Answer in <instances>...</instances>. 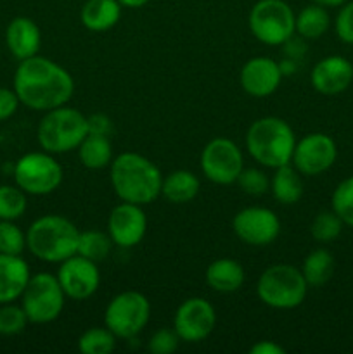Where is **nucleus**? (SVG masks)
<instances>
[{"mask_svg":"<svg viewBox=\"0 0 353 354\" xmlns=\"http://www.w3.org/2000/svg\"><path fill=\"white\" fill-rule=\"evenodd\" d=\"M14 92L19 102L33 111H47L66 106L75 93V80L61 64L48 57L33 55L17 66Z\"/></svg>","mask_w":353,"mask_h":354,"instance_id":"f257e3e1","label":"nucleus"},{"mask_svg":"<svg viewBox=\"0 0 353 354\" xmlns=\"http://www.w3.org/2000/svg\"><path fill=\"white\" fill-rule=\"evenodd\" d=\"M111 185L123 203L145 206L161 196L163 175L158 166L137 152H121L109 165Z\"/></svg>","mask_w":353,"mask_h":354,"instance_id":"f03ea898","label":"nucleus"},{"mask_svg":"<svg viewBox=\"0 0 353 354\" xmlns=\"http://www.w3.org/2000/svg\"><path fill=\"white\" fill-rule=\"evenodd\" d=\"M80 230L61 214H45L35 220L26 232V248L45 263H62L76 254Z\"/></svg>","mask_w":353,"mask_h":354,"instance_id":"7ed1b4c3","label":"nucleus"},{"mask_svg":"<svg viewBox=\"0 0 353 354\" xmlns=\"http://www.w3.org/2000/svg\"><path fill=\"white\" fill-rule=\"evenodd\" d=\"M296 137L289 124L275 116L260 118L246 133V151L265 168H279L289 165L293 158Z\"/></svg>","mask_w":353,"mask_h":354,"instance_id":"20e7f679","label":"nucleus"},{"mask_svg":"<svg viewBox=\"0 0 353 354\" xmlns=\"http://www.w3.org/2000/svg\"><path fill=\"white\" fill-rule=\"evenodd\" d=\"M89 135V121L75 107L61 106L45 113L38 123L37 138L44 151L64 154L76 151Z\"/></svg>","mask_w":353,"mask_h":354,"instance_id":"39448f33","label":"nucleus"},{"mask_svg":"<svg viewBox=\"0 0 353 354\" xmlns=\"http://www.w3.org/2000/svg\"><path fill=\"white\" fill-rule=\"evenodd\" d=\"M308 283L300 268L286 263L272 265L260 275L256 296L273 310H294L305 301Z\"/></svg>","mask_w":353,"mask_h":354,"instance_id":"423d86ee","label":"nucleus"},{"mask_svg":"<svg viewBox=\"0 0 353 354\" xmlns=\"http://www.w3.org/2000/svg\"><path fill=\"white\" fill-rule=\"evenodd\" d=\"M294 10L284 0H258L249 10V30L263 45H284L294 35Z\"/></svg>","mask_w":353,"mask_h":354,"instance_id":"0eeeda50","label":"nucleus"},{"mask_svg":"<svg viewBox=\"0 0 353 354\" xmlns=\"http://www.w3.org/2000/svg\"><path fill=\"white\" fill-rule=\"evenodd\" d=\"M66 294L57 277L51 273H37L30 277L21 296V306L31 324H51L61 317L64 310Z\"/></svg>","mask_w":353,"mask_h":354,"instance_id":"6e6552de","label":"nucleus"},{"mask_svg":"<svg viewBox=\"0 0 353 354\" xmlns=\"http://www.w3.org/2000/svg\"><path fill=\"white\" fill-rule=\"evenodd\" d=\"M151 304L142 292L125 290L109 301L104 313V325L118 339H134L147 327Z\"/></svg>","mask_w":353,"mask_h":354,"instance_id":"1a4fd4ad","label":"nucleus"},{"mask_svg":"<svg viewBox=\"0 0 353 354\" xmlns=\"http://www.w3.org/2000/svg\"><path fill=\"white\" fill-rule=\"evenodd\" d=\"M62 166L47 151L28 152L14 166V180L30 196H48L62 183Z\"/></svg>","mask_w":353,"mask_h":354,"instance_id":"9d476101","label":"nucleus"},{"mask_svg":"<svg viewBox=\"0 0 353 354\" xmlns=\"http://www.w3.org/2000/svg\"><path fill=\"white\" fill-rule=\"evenodd\" d=\"M201 171L217 185H230L237 182L244 169V156L241 147L230 138L218 137L208 142L201 152Z\"/></svg>","mask_w":353,"mask_h":354,"instance_id":"9b49d317","label":"nucleus"},{"mask_svg":"<svg viewBox=\"0 0 353 354\" xmlns=\"http://www.w3.org/2000/svg\"><path fill=\"white\" fill-rule=\"evenodd\" d=\"M338 159V145L327 133H308L296 142L291 165L305 176H317L332 168Z\"/></svg>","mask_w":353,"mask_h":354,"instance_id":"f8f14e48","label":"nucleus"},{"mask_svg":"<svg viewBox=\"0 0 353 354\" xmlns=\"http://www.w3.org/2000/svg\"><path fill=\"white\" fill-rule=\"evenodd\" d=\"M235 237L253 248L270 245L280 234V220L272 209L249 206L239 211L232 220Z\"/></svg>","mask_w":353,"mask_h":354,"instance_id":"ddd939ff","label":"nucleus"},{"mask_svg":"<svg viewBox=\"0 0 353 354\" xmlns=\"http://www.w3.org/2000/svg\"><path fill=\"white\" fill-rule=\"evenodd\" d=\"M217 325V311L210 301L203 297L185 299L175 311L173 330L182 342L196 344L204 341Z\"/></svg>","mask_w":353,"mask_h":354,"instance_id":"4468645a","label":"nucleus"},{"mask_svg":"<svg viewBox=\"0 0 353 354\" xmlns=\"http://www.w3.org/2000/svg\"><path fill=\"white\" fill-rule=\"evenodd\" d=\"M57 280L66 297L73 301H85L97 292L100 286V273L97 263L75 254L59 263Z\"/></svg>","mask_w":353,"mask_h":354,"instance_id":"2eb2a0df","label":"nucleus"},{"mask_svg":"<svg viewBox=\"0 0 353 354\" xmlns=\"http://www.w3.org/2000/svg\"><path fill=\"white\" fill-rule=\"evenodd\" d=\"M147 232V216L138 204L123 203L113 207L107 218V234L114 245L123 249L141 244Z\"/></svg>","mask_w":353,"mask_h":354,"instance_id":"dca6fc26","label":"nucleus"},{"mask_svg":"<svg viewBox=\"0 0 353 354\" xmlns=\"http://www.w3.org/2000/svg\"><path fill=\"white\" fill-rule=\"evenodd\" d=\"M282 69L277 61L265 55H258L246 62L239 73V83L242 90L248 95L256 99H265V97L275 93L282 82Z\"/></svg>","mask_w":353,"mask_h":354,"instance_id":"f3484780","label":"nucleus"},{"mask_svg":"<svg viewBox=\"0 0 353 354\" xmlns=\"http://www.w3.org/2000/svg\"><path fill=\"white\" fill-rule=\"evenodd\" d=\"M353 82V64L343 55H327L314 66L310 83L320 95L334 97L348 90Z\"/></svg>","mask_w":353,"mask_h":354,"instance_id":"a211bd4d","label":"nucleus"},{"mask_svg":"<svg viewBox=\"0 0 353 354\" xmlns=\"http://www.w3.org/2000/svg\"><path fill=\"white\" fill-rule=\"evenodd\" d=\"M6 41L10 54L19 61L38 54L42 45V33L38 24L30 17H14L6 30Z\"/></svg>","mask_w":353,"mask_h":354,"instance_id":"6ab92c4d","label":"nucleus"},{"mask_svg":"<svg viewBox=\"0 0 353 354\" xmlns=\"http://www.w3.org/2000/svg\"><path fill=\"white\" fill-rule=\"evenodd\" d=\"M30 277V266L21 256L0 254V304L21 299Z\"/></svg>","mask_w":353,"mask_h":354,"instance_id":"aec40b11","label":"nucleus"},{"mask_svg":"<svg viewBox=\"0 0 353 354\" xmlns=\"http://www.w3.org/2000/svg\"><path fill=\"white\" fill-rule=\"evenodd\" d=\"M246 272L239 261L232 258H218L206 270V283L215 292L230 294L244 286Z\"/></svg>","mask_w":353,"mask_h":354,"instance_id":"412c9836","label":"nucleus"},{"mask_svg":"<svg viewBox=\"0 0 353 354\" xmlns=\"http://www.w3.org/2000/svg\"><path fill=\"white\" fill-rule=\"evenodd\" d=\"M120 0H87L80 10V21L93 33H102L118 24L121 17Z\"/></svg>","mask_w":353,"mask_h":354,"instance_id":"4be33fe9","label":"nucleus"},{"mask_svg":"<svg viewBox=\"0 0 353 354\" xmlns=\"http://www.w3.org/2000/svg\"><path fill=\"white\" fill-rule=\"evenodd\" d=\"M270 192L273 199L286 206H293L303 197V180L301 173L293 165H284L275 168L270 178Z\"/></svg>","mask_w":353,"mask_h":354,"instance_id":"5701e85b","label":"nucleus"},{"mask_svg":"<svg viewBox=\"0 0 353 354\" xmlns=\"http://www.w3.org/2000/svg\"><path fill=\"white\" fill-rule=\"evenodd\" d=\"M201 182L192 171L176 169L163 178L161 196L172 204H187L199 194Z\"/></svg>","mask_w":353,"mask_h":354,"instance_id":"b1692460","label":"nucleus"},{"mask_svg":"<svg viewBox=\"0 0 353 354\" xmlns=\"http://www.w3.org/2000/svg\"><path fill=\"white\" fill-rule=\"evenodd\" d=\"M329 28H331L329 10L318 3L311 2L294 17V33L300 35L303 40H318L327 33Z\"/></svg>","mask_w":353,"mask_h":354,"instance_id":"393cba45","label":"nucleus"},{"mask_svg":"<svg viewBox=\"0 0 353 354\" xmlns=\"http://www.w3.org/2000/svg\"><path fill=\"white\" fill-rule=\"evenodd\" d=\"M78 158L85 168L104 169L113 161V147L106 135L89 133L78 147Z\"/></svg>","mask_w":353,"mask_h":354,"instance_id":"a878e982","label":"nucleus"},{"mask_svg":"<svg viewBox=\"0 0 353 354\" xmlns=\"http://www.w3.org/2000/svg\"><path fill=\"white\" fill-rule=\"evenodd\" d=\"M334 266L336 263L332 252L324 248H318L314 249L305 258L301 273H303L308 287H322L331 280L332 273H334Z\"/></svg>","mask_w":353,"mask_h":354,"instance_id":"bb28decb","label":"nucleus"},{"mask_svg":"<svg viewBox=\"0 0 353 354\" xmlns=\"http://www.w3.org/2000/svg\"><path fill=\"white\" fill-rule=\"evenodd\" d=\"M113 245L114 244L113 241H111L107 232L85 230V232H80L76 254L83 256V258L90 259V261L93 263H100L111 254Z\"/></svg>","mask_w":353,"mask_h":354,"instance_id":"cd10ccee","label":"nucleus"},{"mask_svg":"<svg viewBox=\"0 0 353 354\" xmlns=\"http://www.w3.org/2000/svg\"><path fill=\"white\" fill-rule=\"evenodd\" d=\"M116 335L104 325L83 332L78 339V349L83 354H111L116 348Z\"/></svg>","mask_w":353,"mask_h":354,"instance_id":"c85d7f7f","label":"nucleus"},{"mask_svg":"<svg viewBox=\"0 0 353 354\" xmlns=\"http://www.w3.org/2000/svg\"><path fill=\"white\" fill-rule=\"evenodd\" d=\"M26 192H23L19 187L0 185V220H19L26 211Z\"/></svg>","mask_w":353,"mask_h":354,"instance_id":"c756f323","label":"nucleus"},{"mask_svg":"<svg viewBox=\"0 0 353 354\" xmlns=\"http://www.w3.org/2000/svg\"><path fill=\"white\" fill-rule=\"evenodd\" d=\"M343 227H345V223L334 211H320L311 221L310 234L317 242L327 244V242L336 241L341 235Z\"/></svg>","mask_w":353,"mask_h":354,"instance_id":"7c9ffc66","label":"nucleus"},{"mask_svg":"<svg viewBox=\"0 0 353 354\" xmlns=\"http://www.w3.org/2000/svg\"><path fill=\"white\" fill-rule=\"evenodd\" d=\"M331 209L346 227L353 228V175L338 183L331 197Z\"/></svg>","mask_w":353,"mask_h":354,"instance_id":"2f4dec72","label":"nucleus"},{"mask_svg":"<svg viewBox=\"0 0 353 354\" xmlns=\"http://www.w3.org/2000/svg\"><path fill=\"white\" fill-rule=\"evenodd\" d=\"M26 248V234L14 221L0 220V254L21 256Z\"/></svg>","mask_w":353,"mask_h":354,"instance_id":"473e14b6","label":"nucleus"},{"mask_svg":"<svg viewBox=\"0 0 353 354\" xmlns=\"http://www.w3.org/2000/svg\"><path fill=\"white\" fill-rule=\"evenodd\" d=\"M28 317L23 306L6 303L0 308V335H16L26 328Z\"/></svg>","mask_w":353,"mask_h":354,"instance_id":"72a5a7b5","label":"nucleus"},{"mask_svg":"<svg viewBox=\"0 0 353 354\" xmlns=\"http://www.w3.org/2000/svg\"><path fill=\"white\" fill-rule=\"evenodd\" d=\"M235 183L248 196H263L270 190V178L265 171L258 168H244Z\"/></svg>","mask_w":353,"mask_h":354,"instance_id":"f704fd0d","label":"nucleus"},{"mask_svg":"<svg viewBox=\"0 0 353 354\" xmlns=\"http://www.w3.org/2000/svg\"><path fill=\"white\" fill-rule=\"evenodd\" d=\"M180 337L173 328H159L151 335L147 349L152 354H172L179 349Z\"/></svg>","mask_w":353,"mask_h":354,"instance_id":"c9c22d12","label":"nucleus"},{"mask_svg":"<svg viewBox=\"0 0 353 354\" xmlns=\"http://www.w3.org/2000/svg\"><path fill=\"white\" fill-rule=\"evenodd\" d=\"M334 30L343 44L353 45V0L343 3L334 21Z\"/></svg>","mask_w":353,"mask_h":354,"instance_id":"e433bc0d","label":"nucleus"},{"mask_svg":"<svg viewBox=\"0 0 353 354\" xmlns=\"http://www.w3.org/2000/svg\"><path fill=\"white\" fill-rule=\"evenodd\" d=\"M19 104V97H17V93L14 90L0 86V121H6L10 116H14Z\"/></svg>","mask_w":353,"mask_h":354,"instance_id":"4c0bfd02","label":"nucleus"},{"mask_svg":"<svg viewBox=\"0 0 353 354\" xmlns=\"http://www.w3.org/2000/svg\"><path fill=\"white\" fill-rule=\"evenodd\" d=\"M87 121H89V133L109 137L111 131H113V123H111V120L106 114H92V116H87Z\"/></svg>","mask_w":353,"mask_h":354,"instance_id":"58836bf2","label":"nucleus"},{"mask_svg":"<svg viewBox=\"0 0 353 354\" xmlns=\"http://www.w3.org/2000/svg\"><path fill=\"white\" fill-rule=\"evenodd\" d=\"M286 349L273 341H260L251 346L249 354H284Z\"/></svg>","mask_w":353,"mask_h":354,"instance_id":"ea45409f","label":"nucleus"},{"mask_svg":"<svg viewBox=\"0 0 353 354\" xmlns=\"http://www.w3.org/2000/svg\"><path fill=\"white\" fill-rule=\"evenodd\" d=\"M314 3H318V6L325 7V9H329V7H341L343 3H346L348 0H311Z\"/></svg>","mask_w":353,"mask_h":354,"instance_id":"a19ab883","label":"nucleus"},{"mask_svg":"<svg viewBox=\"0 0 353 354\" xmlns=\"http://www.w3.org/2000/svg\"><path fill=\"white\" fill-rule=\"evenodd\" d=\"M151 0H120V3L128 9H138V7H144L145 3H149Z\"/></svg>","mask_w":353,"mask_h":354,"instance_id":"79ce46f5","label":"nucleus"}]
</instances>
